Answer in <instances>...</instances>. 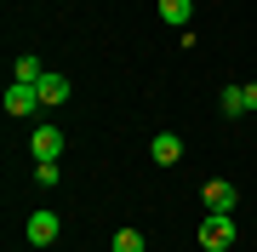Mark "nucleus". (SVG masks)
I'll return each instance as SVG.
<instances>
[{
	"instance_id": "1a4fd4ad",
	"label": "nucleus",
	"mask_w": 257,
	"mask_h": 252,
	"mask_svg": "<svg viewBox=\"0 0 257 252\" xmlns=\"http://www.w3.org/2000/svg\"><path fill=\"white\" fill-rule=\"evenodd\" d=\"M160 18L172 23V29H183V23L194 18V0H160Z\"/></svg>"
},
{
	"instance_id": "f03ea898",
	"label": "nucleus",
	"mask_w": 257,
	"mask_h": 252,
	"mask_svg": "<svg viewBox=\"0 0 257 252\" xmlns=\"http://www.w3.org/2000/svg\"><path fill=\"white\" fill-rule=\"evenodd\" d=\"M23 235H29V246H52L57 241V212H29V224H23Z\"/></svg>"
},
{
	"instance_id": "423d86ee",
	"label": "nucleus",
	"mask_w": 257,
	"mask_h": 252,
	"mask_svg": "<svg viewBox=\"0 0 257 252\" xmlns=\"http://www.w3.org/2000/svg\"><path fill=\"white\" fill-rule=\"evenodd\" d=\"M29 149H35V160H57V155H63V132H57V126H35Z\"/></svg>"
},
{
	"instance_id": "9d476101",
	"label": "nucleus",
	"mask_w": 257,
	"mask_h": 252,
	"mask_svg": "<svg viewBox=\"0 0 257 252\" xmlns=\"http://www.w3.org/2000/svg\"><path fill=\"white\" fill-rule=\"evenodd\" d=\"M40 75H46V69H40V57H35V52H23L18 63H12V80H29V86H35Z\"/></svg>"
},
{
	"instance_id": "20e7f679",
	"label": "nucleus",
	"mask_w": 257,
	"mask_h": 252,
	"mask_svg": "<svg viewBox=\"0 0 257 252\" xmlns=\"http://www.w3.org/2000/svg\"><path fill=\"white\" fill-rule=\"evenodd\" d=\"M257 109V80H246V86H229V92H223V115H251Z\"/></svg>"
},
{
	"instance_id": "0eeeda50",
	"label": "nucleus",
	"mask_w": 257,
	"mask_h": 252,
	"mask_svg": "<svg viewBox=\"0 0 257 252\" xmlns=\"http://www.w3.org/2000/svg\"><path fill=\"white\" fill-rule=\"evenodd\" d=\"M35 86H40V103H46V109H57V103H69V92H74V86H69L63 75H57V69H46V75H40Z\"/></svg>"
},
{
	"instance_id": "7ed1b4c3",
	"label": "nucleus",
	"mask_w": 257,
	"mask_h": 252,
	"mask_svg": "<svg viewBox=\"0 0 257 252\" xmlns=\"http://www.w3.org/2000/svg\"><path fill=\"white\" fill-rule=\"evenodd\" d=\"M35 109H40V86L12 80V86H6V115H35Z\"/></svg>"
},
{
	"instance_id": "f257e3e1",
	"label": "nucleus",
	"mask_w": 257,
	"mask_h": 252,
	"mask_svg": "<svg viewBox=\"0 0 257 252\" xmlns=\"http://www.w3.org/2000/svg\"><path fill=\"white\" fill-rule=\"evenodd\" d=\"M234 235H240V224H234V212H211L200 229H194V241H200L206 252H223V246H234Z\"/></svg>"
},
{
	"instance_id": "39448f33",
	"label": "nucleus",
	"mask_w": 257,
	"mask_h": 252,
	"mask_svg": "<svg viewBox=\"0 0 257 252\" xmlns=\"http://www.w3.org/2000/svg\"><path fill=\"white\" fill-rule=\"evenodd\" d=\"M177 155H183V138H177V132H155V138H149V160H155V166H172Z\"/></svg>"
},
{
	"instance_id": "f8f14e48",
	"label": "nucleus",
	"mask_w": 257,
	"mask_h": 252,
	"mask_svg": "<svg viewBox=\"0 0 257 252\" xmlns=\"http://www.w3.org/2000/svg\"><path fill=\"white\" fill-rule=\"evenodd\" d=\"M35 184H46V189L57 184V160H35Z\"/></svg>"
},
{
	"instance_id": "6e6552de",
	"label": "nucleus",
	"mask_w": 257,
	"mask_h": 252,
	"mask_svg": "<svg viewBox=\"0 0 257 252\" xmlns=\"http://www.w3.org/2000/svg\"><path fill=\"white\" fill-rule=\"evenodd\" d=\"M234 206H240V189L234 184H223V178L206 184V212H234Z\"/></svg>"
},
{
	"instance_id": "9b49d317",
	"label": "nucleus",
	"mask_w": 257,
	"mask_h": 252,
	"mask_svg": "<svg viewBox=\"0 0 257 252\" xmlns=\"http://www.w3.org/2000/svg\"><path fill=\"white\" fill-rule=\"evenodd\" d=\"M114 252H149V246H143L138 229H120V235H114Z\"/></svg>"
}]
</instances>
